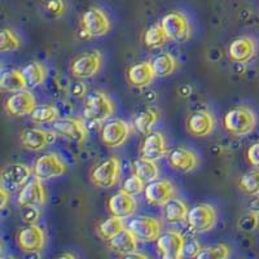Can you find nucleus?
Instances as JSON below:
<instances>
[{"label": "nucleus", "mask_w": 259, "mask_h": 259, "mask_svg": "<svg viewBox=\"0 0 259 259\" xmlns=\"http://www.w3.org/2000/svg\"><path fill=\"white\" fill-rule=\"evenodd\" d=\"M224 128L235 136L249 135L256 124V118L253 110L246 106H235L224 114Z\"/></svg>", "instance_id": "1"}, {"label": "nucleus", "mask_w": 259, "mask_h": 259, "mask_svg": "<svg viewBox=\"0 0 259 259\" xmlns=\"http://www.w3.org/2000/svg\"><path fill=\"white\" fill-rule=\"evenodd\" d=\"M114 112V105L108 95L95 91L89 95L84 104V117L92 122L106 121Z\"/></svg>", "instance_id": "2"}, {"label": "nucleus", "mask_w": 259, "mask_h": 259, "mask_svg": "<svg viewBox=\"0 0 259 259\" xmlns=\"http://www.w3.org/2000/svg\"><path fill=\"white\" fill-rule=\"evenodd\" d=\"M82 31L89 38H96L108 34L110 30V21L104 11L100 8L92 7L83 13L80 20Z\"/></svg>", "instance_id": "3"}, {"label": "nucleus", "mask_w": 259, "mask_h": 259, "mask_svg": "<svg viewBox=\"0 0 259 259\" xmlns=\"http://www.w3.org/2000/svg\"><path fill=\"white\" fill-rule=\"evenodd\" d=\"M161 26L166 32L168 40L178 41V43L187 40L191 34V27H189L187 16L177 11L166 13L161 20Z\"/></svg>", "instance_id": "4"}, {"label": "nucleus", "mask_w": 259, "mask_h": 259, "mask_svg": "<svg viewBox=\"0 0 259 259\" xmlns=\"http://www.w3.org/2000/svg\"><path fill=\"white\" fill-rule=\"evenodd\" d=\"M121 165L115 157H110L97 163L91 171V182L99 188H112L119 178Z\"/></svg>", "instance_id": "5"}, {"label": "nucleus", "mask_w": 259, "mask_h": 259, "mask_svg": "<svg viewBox=\"0 0 259 259\" xmlns=\"http://www.w3.org/2000/svg\"><path fill=\"white\" fill-rule=\"evenodd\" d=\"M187 223L194 232H206L217 223V211L207 203H201L188 210Z\"/></svg>", "instance_id": "6"}, {"label": "nucleus", "mask_w": 259, "mask_h": 259, "mask_svg": "<svg viewBox=\"0 0 259 259\" xmlns=\"http://www.w3.org/2000/svg\"><path fill=\"white\" fill-rule=\"evenodd\" d=\"M66 171V165L60 157L55 153H47L45 156H40L36 158L34 167H32V172L34 177L43 180L55 179V178L61 177Z\"/></svg>", "instance_id": "7"}, {"label": "nucleus", "mask_w": 259, "mask_h": 259, "mask_svg": "<svg viewBox=\"0 0 259 259\" xmlns=\"http://www.w3.org/2000/svg\"><path fill=\"white\" fill-rule=\"evenodd\" d=\"M101 53L99 51H91L75 57L70 65V71L77 78H91L99 73L101 68Z\"/></svg>", "instance_id": "8"}, {"label": "nucleus", "mask_w": 259, "mask_h": 259, "mask_svg": "<svg viewBox=\"0 0 259 259\" xmlns=\"http://www.w3.org/2000/svg\"><path fill=\"white\" fill-rule=\"evenodd\" d=\"M52 123L55 133L64 136L65 139H69L71 142L83 143L87 138V128L84 126V122L79 118H57Z\"/></svg>", "instance_id": "9"}, {"label": "nucleus", "mask_w": 259, "mask_h": 259, "mask_svg": "<svg viewBox=\"0 0 259 259\" xmlns=\"http://www.w3.org/2000/svg\"><path fill=\"white\" fill-rule=\"evenodd\" d=\"M186 240L177 231L161 233L157 239V249L163 259H178L182 256Z\"/></svg>", "instance_id": "10"}, {"label": "nucleus", "mask_w": 259, "mask_h": 259, "mask_svg": "<svg viewBox=\"0 0 259 259\" xmlns=\"http://www.w3.org/2000/svg\"><path fill=\"white\" fill-rule=\"evenodd\" d=\"M4 106L9 114L15 115V117H24V115L30 114L36 106L35 97L29 89L12 92L11 96L7 97Z\"/></svg>", "instance_id": "11"}, {"label": "nucleus", "mask_w": 259, "mask_h": 259, "mask_svg": "<svg viewBox=\"0 0 259 259\" xmlns=\"http://www.w3.org/2000/svg\"><path fill=\"white\" fill-rule=\"evenodd\" d=\"M31 170L24 163H12L2 171V187L8 192H15L22 188L29 180Z\"/></svg>", "instance_id": "12"}, {"label": "nucleus", "mask_w": 259, "mask_h": 259, "mask_svg": "<svg viewBox=\"0 0 259 259\" xmlns=\"http://www.w3.org/2000/svg\"><path fill=\"white\" fill-rule=\"evenodd\" d=\"M127 228L136 236V239L142 241H153L161 235L159 222L148 217H135L128 222Z\"/></svg>", "instance_id": "13"}, {"label": "nucleus", "mask_w": 259, "mask_h": 259, "mask_svg": "<svg viewBox=\"0 0 259 259\" xmlns=\"http://www.w3.org/2000/svg\"><path fill=\"white\" fill-rule=\"evenodd\" d=\"M46 233L43 228L31 223L18 232L17 244L24 251H40L45 247Z\"/></svg>", "instance_id": "14"}, {"label": "nucleus", "mask_w": 259, "mask_h": 259, "mask_svg": "<svg viewBox=\"0 0 259 259\" xmlns=\"http://www.w3.org/2000/svg\"><path fill=\"white\" fill-rule=\"evenodd\" d=\"M130 135V126L122 119H112L101 128V140L110 148L121 147Z\"/></svg>", "instance_id": "15"}, {"label": "nucleus", "mask_w": 259, "mask_h": 259, "mask_svg": "<svg viewBox=\"0 0 259 259\" xmlns=\"http://www.w3.org/2000/svg\"><path fill=\"white\" fill-rule=\"evenodd\" d=\"M55 133L47 131V130L36 128H26L24 130L20 135V142L22 147L26 149L32 150V152H39V150L45 149L46 147L55 142Z\"/></svg>", "instance_id": "16"}, {"label": "nucleus", "mask_w": 259, "mask_h": 259, "mask_svg": "<svg viewBox=\"0 0 259 259\" xmlns=\"http://www.w3.org/2000/svg\"><path fill=\"white\" fill-rule=\"evenodd\" d=\"M46 201V191L41 184V180L38 178H34L31 180H27L20 193H18L17 202L20 206H40Z\"/></svg>", "instance_id": "17"}, {"label": "nucleus", "mask_w": 259, "mask_h": 259, "mask_svg": "<svg viewBox=\"0 0 259 259\" xmlns=\"http://www.w3.org/2000/svg\"><path fill=\"white\" fill-rule=\"evenodd\" d=\"M167 147H166L165 138L158 131H150L147 134L143 140L142 148H140V157L150 161H157L167 154Z\"/></svg>", "instance_id": "18"}, {"label": "nucleus", "mask_w": 259, "mask_h": 259, "mask_svg": "<svg viewBox=\"0 0 259 259\" xmlns=\"http://www.w3.org/2000/svg\"><path fill=\"white\" fill-rule=\"evenodd\" d=\"M174 194V186L168 180H152L145 187V198L152 205H165Z\"/></svg>", "instance_id": "19"}, {"label": "nucleus", "mask_w": 259, "mask_h": 259, "mask_svg": "<svg viewBox=\"0 0 259 259\" xmlns=\"http://www.w3.org/2000/svg\"><path fill=\"white\" fill-rule=\"evenodd\" d=\"M187 130L193 136H207L214 130V118L207 110H196L187 119Z\"/></svg>", "instance_id": "20"}, {"label": "nucleus", "mask_w": 259, "mask_h": 259, "mask_svg": "<svg viewBox=\"0 0 259 259\" xmlns=\"http://www.w3.org/2000/svg\"><path fill=\"white\" fill-rule=\"evenodd\" d=\"M108 209L110 214L119 218H128L135 212L136 201L134 196L121 191L117 194H113L108 201Z\"/></svg>", "instance_id": "21"}, {"label": "nucleus", "mask_w": 259, "mask_h": 259, "mask_svg": "<svg viewBox=\"0 0 259 259\" xmlns=\"http://www.w3.org/2000/svg\"><path fill=\"white\" fill-rule=\"evenodd\" d=\"M167 159L171 167L175 168V170L183 171V172L192 171L198 163L196 154L192 150L182 147L174 148L172 150H170L167 153Z\"/></svg>", "instance_id": "22"}, {"label": "nucleus", "mask_w": 259, "mask_h": 259, "mask_svg": "<svg viewBox=\"0 0 259 259\" xmlns=\"http://www.w3.org/2000/svg\"><path fill=\"white\" fill-rule=\"evenodd\" d=\"M156 74L150 62H139L127 71V80L134 87H147L153 82Z\"/></svg>", "instance_id": "23"}, {"label": "nucleus", "mask_w": 259, "mask_h": 259, "mask_svg": "<svg viewBox=\"0 0 259 259\" xmlns=\"http://www.w3.org/2000/svg\"><path fill=\"white\" fill-rule=\"evenodd\" d=\"M255 53V43L253 39L241 36L232 41L228 47V56L235 62H247Z\"/></svg>", "instance_id": "24"}, {"label": "nucleus", "mask_w": 259, "mask_h": 259, "mask_svg": "<svg viewBox=\"0 0 259 259\" xmlns=\"http://www.w3.org/2000/svg\"><path fill=\"white\" fill-rule=\"evenodd\" d=\"M108 242H109L110 249L119 253L122 256L138 250L136 249L138 247V239L128 228H123L118 233H115Z\"/></svg>", "instance_id": "25"}, {"label": "nucleus", "mask_w": 259, "mask_h": 259, "mask_svg": "<svg viewBox=\"0 0 259 259\" xmlns=\"http://www.w3.org/2000/svg\"><path fill=\"white\" fill-rule=\"evenodd\" d=\"M21 73L24 75L25 83H26V87L29 90L36 89L46 79V68L38 61H32L27 64L26 66L22 68Z\"/></svg>", "instance_id": "26"}, {"label": "nucleus", "mask_w": 259, "mask_h": 259, "mask_svg": "<svg viewBox=\"0 0 259 259\" xmlns=\"http://www.w3.org/2000/svg\"><path fill=\"white\" fill-rule=\"evenodd\" d=\"M0 89L6 92H17L26 90V83H25L24 75L21 70L9 69V70L4 71L0 78Z\"/></svg>", "instance_id": "27"}, {"label": "nucleus", "mask_w": 259, "mask_h": 259, "mask_svg": "<svg viewBox=\"0 0 259 259\" xmlns=\"http://www.w3.org/2000/svg\"><path fill=\"white\" fill-rule=\"evenodd\" d=\"M188 214V209L187 205L183 202L182 200L178 198H171L167 202L163 205V215H165L166 222L171 224L179 223V222L184 221Z\"/></svg>", "instance_id": "28"}, {"label": "nucleus", "mask_w": 259, "mask_h": 259, "mask_svg": "<svg viewBox=\"0 0 259 259\" xmlns=\"http://www.w3.org/2000/svg\"><path fill=\"white\" fill-rule=\"evenodd\" d=\"M150 64H152L156 77H168L177 69V60L171 56L170 53H161L154 57Z\"/></svg>", "instance_id": "29"}, {"label": "nucleus", "mask_w": 259, "mask_h": 259, "mask_svg": "<svg viewBox=\"0 0 259 259\" xmlns=\"http://www.w3.org/2000/svg\"><path fill=\"white\" fill-rule=\"evenodd\" d=\"M134 172L138 175L140 179L144 180L145 183H149L152 180H156L158 177V167L156 166L154 161L145 159L143 157L135 159L133 163Z\"/></svg>", "instance_id": "30"}, {"label": "nucleus", "mask_w": 259, "mask_h": 259, "mask_svg": "<svg viewBox=\"0 0 259 259\" xmlns=\"http://www.w3.org/2000/svg\"><path fill=\"white\" fill-rule=\"evenodd\" d=\"M123 228H124L123 218H119V217H114V215H112V218H108L104 222H101V223L97 226L96 231L101 239L109 241L115 233H118L121 230H123Z\"/></svg>", "instance_id": "31"}, {"label": "nucleus", "mask_w": 259, "mask_h": 259, "mask_svg": "<svg viewBox=\"0 0 259 259\" xmlns=\"http://www.w3.org/2000/svg\"><path fill=\"white\" fill-rule=\"evenodd\" d=\"M158 121V112L153 108L142 110L135 118V127L142 134H149Z\"/></svg>", "instance_id": "32"}, {"label": "nucleus", "mask_w": 259, "mask_h": 259, "mask_svg": "<svg viewBox=\"0 0 259 259\" xmlns=\"http://www.w3.org/2000/svg\"><path fill=\"white\" fill-rule=\"evenodd\" d=\"M29 115L35 123H52L59 117V110L53 105H36Z\"/></svg>", "instance_id": "33"}, {"label": "nucleus", "mask_w": 259, "mask_h": 259, "mask_svg": "<svg viewBox=\"0 0 259 259\" xmlns=\"http://www.w3.org/2000/svg\"><path fill=\"white\" fill-rule=\"evenodd\" d=\"M239 187L244 193L249 196H258L259 194V167L247 171L240 178Z\"/></svg>", "instance_id": "34"}, {"label": "nucleus", "mask_w": 259, "mask_h": 259, "mask_svg": "<svg viewBox=\"0 0 259 259\" xmlns=\"http://www.w3.org/2000/svg\"><path fill=\"white\" fill-rule=\"evenodd\" d=\"M168 40L166 32L162 29L161 24L149 27L144 34V43L149 48H159Z\"/></svg>", "instance_id": "35"}, {"label": "nucleus", "mask_w": 259, "mask_h": 259, "mask_svg": "<svg viewBox=\"0 0 259 259\" xmlns=\"http://www.w3.org/2000/svg\"><path fill=\"white\" fill-rule=\"evenodd\" d=\"M230 255V247L224 244L212 245L209 247H202L196 258L198 259H223Z\"/></svg>", "instance_id": "36"}, {"label": "nucleus", "mask_w": 259, "mask_h": 259, "mask_svg": "<svg viewBox=\"0 0 259 259\" xmlns=\"http://www.w3.org/2000/svg\"><path fill=\"white\" fill-rule=\"evenodd\" d=\"M21 47V40L11 29H3L0 34V50L2 52L16 51Z\"/></svg>", "instance_id": "37"}, {"label": "nucleus", "mask_w": 259, "mask_h": 259, "mask_svg": "<svg viewBox=\"0 0 259 259\" xmlns=\"http://www.w3.org/2000/svg\"><path fill=\"white\" fill-rule=\"evenodd\" d=\"M144 180L140 179L136 174H134L124 180L121 191L126 192V193L131 194V196H135V194H139L144 189Z\"/></svg>", "instance_id": "38"}, {"label": "nucleus", "mask_w": 259, "mask_h": 259, "mask_svg": "<svg viewBox=\"0 0 259 259\" xmlns=\"http://www.w3.org/2000/svg\"><path fill=\"white\" fill-rule=\"evenodd\" d=\"M46 9L55 17H60L65 12L64 0H46Z\"/></svg>", "instance_id": "39"}, {"label": "nucleus", "mask_w": 259, "mask_h": 259, "mask_svg": "<svg viewBox=\"0 0 259 259\" xmlns=\"http://www.w3.org/2000/svg\"><path fill=\"white\" fill-rule=\"evenodd\" d=\"M247 161L254 167H259V142L253 143L246 150Z\"/></svg>", "instance_id": "40"}, {"label": "nucleus", "mask_w": 259, "mask_h": 259, "mask_svg": "<svg viewBox=\"0 0 259 259\" xmlns=\"http://www.w3.org/2000/svg\"><path fill=\"white\" fill-rule=\"evenodd\" d=\"M202 249V247H200V245L197 244V242H187L186 245H184V249H183V254L182 256H188V258H196L197 256V254L200 253V250Z\"/></svg>", "instance_id": "41"}, {"label": "nucleus", "mask_w": 259, "mask_h": 259, "mask_svg": "<svg viewBox=\"0 0 259 259\" xmlns=\"http://www.w3.org/2000/svg\"><path fill=\"white\" fill-rule=\"evenodd\" d=\"M0 194H2V207H6L7 201H8V197H9V194H11V192H8L6 188H4V187H2V188H0Z\"/></svg>", "instance_id": "42"}, {"label": "nucleus", "mask_w": 259, "mask_h": 259, "mask_svg": "<svg viewBox=\"0 0 259 259\" xmlns=\"http://www.w3.org/2000/svg\"><path fill=\"white\" fill-rule=\"evenodd\" d=\"M123 256H124V258H142V259L147 258V255H144V254H139V253H136V251L128 253V254H126V255H123Z\"/></svg>", "instance_id": "43"}, {"label": "nucleus", "mask_w": 259, "mask_h": 259, "mask_svg": "<svg viewBox=\"0 0 259 259\" xmlns=\"http://www.w3.org/2000/svg\"><path fill=\"white\" fill-rule=\"evenodd\" d=\"M253 207H254L253 211H255L256 214L259 215V198H256V200L254 201V202H253Z\"/></svg>", "instance_id": "44"}, {"label": "nucleus", "mask_w": 259, "mask_h": 259, "mask_svg": "<svg viewBox=\"0 0 259 259\" xmlns=\"http://www.w3.org/2000/svg\"><path fill=\"white\" fill-rule=\"evenodd\" d=\"M61 258H74L73 254H61Z\"/></svg>", "instance_id": "45"}]
</instances>
